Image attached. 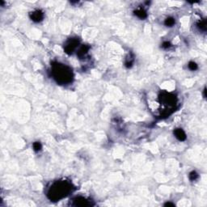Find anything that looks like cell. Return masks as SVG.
Instances as JSON below:
<instances>
[{"mask_svg": "<svg viewBox=\"0 0 207 207\" xmlns=\"http://www.w3.org/2000/svg\"><path fill=\"white\" fill-rule=\"evenodd\" d=\"M74 190V185L70 181L60 180L51 184L46 195L51 201H58L66 198Z\"/></svg>", "mask_w": 207, "mask_h": 207, "instance_id": "1", "label": "cell"}, {"mask_svg": "<svg viewBox=\"0 0 207 207\" xmlns=\"http://www.w3.org/2000/svg\"><path fill=\"white\" fill-rule=\"evenodd\" d=\"M51 74L57 83L61 85L69 84L73 81L74 74L71 67L60 62H53L51 65Z\"/></svg>", "mask_w": 207, "mask_h": 207, "instance_id": "2", "label": "cell"}, {"mask_svg": "<svg viewBox=\"0 0 207 207\" xmlns=\"http://www.w3.org/2000/svg\"><path fill=\"white\" fill-rule=\"evenodd\" d=\"M158 101L162 106L161 113L160 114V118L168 117L176 109L177 97L173 93L165 91L161 92L158 95Z\"/></svg>", "mask_w": 207, "mask_h": 207, "instance_id": "3", "label": "cell"}, {"mask_svg": "<svg viewBox=\"0 0 207 207\" xmlns=\"http://www.w3.org/2000/svg\"><path fill=\"white\" fill-rule=\"evenodd\" d=\"M71 205L73 206H94V203H92L91 200L79 196V197H75L71 200Z\"/></svg>", "mask_w": 207, "mask_h": 207, "instance_id": "4", "label": "cell"}, {"mask_svg": "<svg viewBox=\"0 0 207 207\" xmlns=\"http://www.w3.org/2000/svg\"><path fill=\"white\" fill-rule=\"evenodd\" d=\"M79 44V41L78 38H70L67 42L65 43L64 45V50L67 54H72L78 45Z\"/></svg>", "mask_w": 207, "mask_h": 207, "instance_id": "5", "label": "cell"}, {"mask_svg": "<svg viewBox=\"0 0 207 207\" xmlns=\"http://www.w3.org/2000/svg\"><path fill=\"white\" fill-rule=\"evenodd\" d=\"M30 19L36 23H39L44 19V13L41 10H36L29 14Z\"/></svg>", "mask_w": 207, "mask_h": 207, "instance_id": "6", "label": "cell"}, {"mask_svg": "<svg viewBox=\"0 0 207 207\" xmlns=\"http://www.w3.org/2000/svg\"><path fill=\"white\" fill-rule=\"evenodd\" d=\"M173 133H174L175 137H176L179 141L184 142V141H185V140H186L187 138L186 133H185V132H184L182 129H181V128H177V129H176V130H174Z\"/></svg>", "mask_w": 207, "mask_h": 207, "instance_id": "7", "label": "cell"}, {"mask_svg": "<svg viewBox=\"0 0 207 207\" xmlns=\"http://www.w3.org/2000/svg\"><path fill=\"white\" fill-rule=\"evenodd\" d=\"M89 49H90V47L89 46H87V45H82V46H80L79 49L77 51V56L79 58H84V57L86 56L87 54V52H88Z\"/></svg>", "mask_w": 207, "mask_h": 207, "instance_id": "8", "label": "cell"}, {"mask_svg": "<svg viewBox=\"0 0 207 207\" xmlns=\"http://www.w3.org/2000/svg\"><path fill=\"white\" fill-rule=\"evenodd\" d=\"M133 13H134V15H136L137 17H138L141 20H144V19L147 17V12L143 8L137 9V10H135L133 12Z\"/></svg>", "mask_w": 207, "mask_h": 207, "instance_id": "9", "label": "cell"}, {"mask_svg": "<svg viewBox=\"0 0 207 207\" xmlns=\"http://www.w3.org/2000/svg\"><path fill=\"white\" fill-rule=\"evenodd\" d=\"M198 28L199 29L201 30V31H206V20H200L198 23Z\"/></svg>", "mask_w": 207, "mask_h": 207, "instance_id": "10", "label": "cell"}, {"mask_svg": "<svg viewBox=\"0 0 207 207\" xmlns=\"http://www.w3.org/2000/svg\"><path fill=\"white\" fill-rule=\"evenodd\" d=\"M175 23H176L175 19L172 17L167 18L165 20V21H164V24H165L167 27H172L175 24Z\"/></svg>", "mask_w": 207, "mask_h": 207, "instance_id": "11", "label": "cell"}, {"mask_svg": "<svg viewBox=\"0 0 207 207\" xmlns=\"http://www.w3.org/2000/svg\"><path fill=\"white\" fill-rule=\"evenodd\" d=\"M33 150H34V151H36V152H38V151H41L42 148V144H41V142H34V143L33 144Z\"/></svg>", "mask_w": 207, "mask_h": 207, "instance_id": "12", "label": "cell"}, {"mask_svg": "<svg viewBox=\"0 0 207 207\" xmlns=\"http://www.w3.org/2000/svg\"><path fill=\"white\" fill-rule=\"evenodd\" d=\"M189 178H190V181H196L198 178V172H195V171H192V172H191L190 173V175H189Z\"/></svg>", "mask_w": 207, "mask_h": 207, "instance_id": "13", "label": "cell"}, {"mask_svg": "<svg viewBox=\"0 0 207 207\" xmlns=\"http://www.w3.org/2000/svg\"><path fill=\"white\" fill-rule=\"evenodd\" d=\"M188 66H189V68H190V70H191V71H196V70L198 69V64L194 62H190V63H189Z\"/></svg>", "mask_w": 207, "mask_h": 207, "instance_id": "14", "label": "cell"}, {"mask_svg": "<svg viewBox=\"0 0 207 207\" xmlns=\"http://www.w3.org/2000/svg\"><path fill=\"white\" fill-rule=\"evenodd\" d=\"M162 47L163 49H168V48L171 47V43L169 42H164L162 44Z\"/></svg>", "mask_w": 207, "mask_h": 207, "instance_id": "15", "label": "cell"}, {"mask_svg": "<svg viewBox=\"0 0 207 207\" xmlns=\"http://www.w3.org/2000/svg\"><path fill=\"white\" fill-rule=\"evenodd\" d=\"M164 206H174L175 205L173 203H172V202H167V203L164 204Z\"/></svg>", "mask_w": 207, "mask_h": 207, "instance_id": "16", "label": "cell"}, {"mask_svg": "<svg viewBox=\"0 0 207 207\" xmlns=\"http://www.w3.org/2000/svg\"><path fill=\"white\" fill-rule=\"evenodd\" d=\"M203 96H204V98H206V87L203 90Z\"/></svg>", "mask_w": 207, "mask_h": 207, "instance_id": "17", "label": "cell"}]
</instances>
